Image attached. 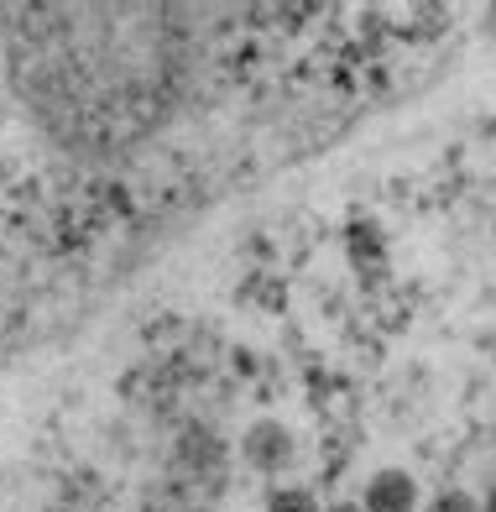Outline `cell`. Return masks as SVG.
Segmentation results:
<instances>
[{"instance_id":"cell-1","label":"cell","mask_w":496,"mask_h":512,"mask_svg":"<svg viewBox=\"0 0 496 512\" xmlns=\"http://www.w3.org/2000/svg\"><path fill=\"white\" fill-rule=\"evenodd\" d=\"M293 455H298V434L282 424V418H256V424L241 434V460L251 465V471H262V476L288 471Z\"/></svg>"},{"instance_id":"cell-2","label":"cell","mask_w":496,"mask_h":512,"mask_svg":"<svg viewBox=\"0 0 496 512\" xmlns=\"http://www.w3.org/2000/svg\"><path fill=\"white\" fill-rule=\"evenodd\" d=\"M361 507L366 512H418V481L408 471H397V465H387V471H376L366 481Z\"/></svg>"},{"instance_id":"cell-3","label":"cell","mask_w":496,"mask_h":512,"mask_svg":"<svg viewBox=\"0 0 496 512\" xmlns=\"http://www.w3.org/2000/svg\"><path fill=\"white\" fill-rule=\"evenodd\" d=\"M262 512H324V507H319V497L309 492V486H277Z\"/></svg>"},{"instance_id":"cell-4","label":"cell","mask_w":496,"mask_h":512,"mask_svg":"<svg viewBox=\"0 0 496 512\" xmlns=\"http://www.w3.org/2000/svg\"><path fill=\"white\" fill-rule=\"evenodd\" d=\"M423 512H481V497H470L465 486H444L423 502Z\"/></svg>"},{"instance_id":"cell-5","label":"cell","mask_w":496,"mask_h":512,"mask_svg":"<svg viewBox=\"0 0 496 512\" xmlns=\"http://www.w3.org/2000/svg\"><path fill=\"white\" fill-rule=\"evenodd\" d=\"M324 512H366V507H361V502H329Z\"/></svg>"},{"instance_id":"cell-6","label":"cell","mask_w":496,"mask_h":512,"mask_svg":"<svg viewBox=\"0 0 496 512\" xmlns=\"http://www.w3.org/2000/svg\"><path fill=\"white\" fill-rule=\"evenodd\" d=\"M481 512H496V486H486V497H481Z\"/></svg>"},{"instance_id":"cell-7","label":"cell","mask_w":496,"mask_h":512,"mask_svg":"<svg viewBox=\"0 0 496 512\" xmlns=\"http://www.w3.org/2000/svg\"><path fill=\"white\" fill-rule=\"evenodd\" d=\"M188 512H215V507H188Z\"/></svg>"}]
</instances>
